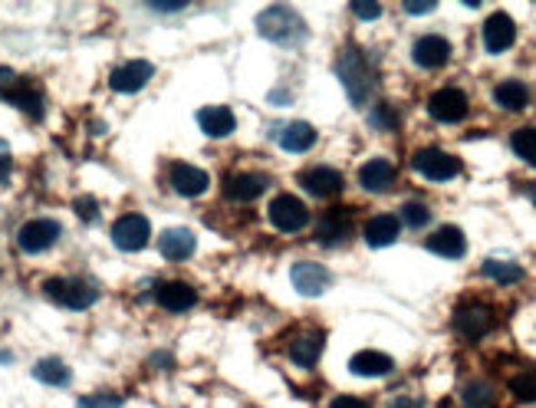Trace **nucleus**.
I'll use <instances>...</instances> for the list:
<instances>
[{
	"label": "nucleus",
	"mask_w": 536,
	"mask_h": 408,
	"mask_svg": "<svg viewBox=\"0 0 536 408\" xmlns=\"http://www.w3.org/2000/svg\"><path fill=\"white\" fill-rule=\"evenodd\" d=\"M44 294L50 296L53 304L70 306V310H86V306L95 304L99 290H95L93 284H86V280H60V277H53V280H46V284H44Z\"/></svg>",
	"instance_id": "nucleus-3"
},
{
	"label": "nucleus",
	"mask_w": 536,
	"mask_h": 408,
	"mask_svg": "<svg viewBox=\"0 0 536 408\" xmlns=\"http://www.w3.org/2000/svg\"><path fill=\"white\" fill-rule=\"evenodd\" d=\"M7 103H14L17 109H24L26 115H34V119L44 115V96H40V89H36L34 83H26V79H20V86L10 93Z\"/></svg>",
	"instance_id": "nucleus-28"
},
{
	"label": "nucleus",
	"mask_w": 536,
	"mask_h": 408,
	"mask_svg": "<svg viewBox=\"0 0 536 408\" xmlns=\"http://www.w3.org/2000/svg\"><path fill=\"white\" fill-rule=\"evenodd\" d=\"M517 40V24L507 14H491L484 24V46L487 53H507Z\"/></svg>",
	"instance_id": "nucleus-16"
},
{
	"label": "nucleus",
	"mask_w": 536,
	"mask_h": 408,
	"mask_svg": "<svg viewBox=\"0 0 536 408\" xmlns=\"http://www.w3.org/2000/svg\"><path fill=\"white\" fill-rule=\"evenodd\" d=\"M17 86H20V76H17V73L7 70V66H0V96L7 99Z\"/></svg>",
	"instance_id": "nucleus-38"
},
{
	"label": "nucleus",
	"mask_w": 536,
	"mask_h": 408,
	"mask_svg": "<svg viewBox=\"0 0 536 408\" xmlns=\"http://www.w3.org/2000/svg\"><path fill=\"white\" fill-rule=\"evenodd\" d=\"M398 231H402V221L395 214H375L365 221L362 237L369 247H389L398 241Z\"/></svg>",
	"instance_id": "nucleus-20"
},
{
	"label": "nucleus",
	"mask_w": 536,
	"mask_h": 408,
	"mask_svg": "<svg viewBox=\"0 0 536 408\" xmlns=\"http://www.w3.org/2000/svg\"><path fill=\"white\" fill-rule=\"evenodd\" d=\"M491 326H493V313L484 304L458 306V313H454V330L464 339H481L484 333H491Z\"/></svg>",
	"instance_id": "nucleus-9"
},
{
	"label": "nucleus",
	"mask_w": 536,
	"mask_h": 408,
	"mask_svg": "<svg viewBox=\"0 0 536 408\" xmlns=\"http://www.w3.org/2000/svg\"><path fill=\"white\" fill-rule=\"evenodd\" d=\"M316 234H320V244H346L349 234H352V221H349V211H329L326 217L320 221L316 227Z\"/></svg>",
	"instance_id": "nucleus-24"
},
{
	"label": "nucleus",
	"mask_w": 536,
	"mask_h": 408,
	"mask_svg": "<svg viewBox=\"0 0 536 408\" xmlns=\"http://www.w3.org/2000/svg\"><path fill=\"white\" fill-rule=\"evenodd\" d=\"M329 408H372V405L362 399H355V395H339V399L329 402Z\"/></svg>",
	"instance_id": "nucleus-40"
},
{
	"label": "nucleus",
	"mask_w": 536,
	"mask_h": 408,
	"mask_svg": "<svg viewBox=\"0 0 536 408\" xmlns=\"http://www.w3.org/2000/svg\"><path fill=\"white\" fill-rule=\"evenodd\" d=\"M76 408H122V395H109V392H95V395H86V399H79Z\"/></svg>",
	"instance_id": "nucleus-35"
},
{
	"label": "nucleus",
	"mask_w": 536,
	"mask_h": 408,
	"mask_svg": "<svg viewBox=\"0 0 536 408\" xmlns=\"http://www.w3.org/2000/svg\"><path fill=\"white\" fill-rule=\"evenodd\" d=\"M412 56H415V63L422 70H442L444 63L451 60V44L444 36L428 34V36H422V40H415Z\"/></svg>",
	"instance_id": "nucleus-15"
},
{
	"label": "nucleus",
	"mask_w": 536,
	"mask_h": 408,
	"mask_svg": "<svg viewBox=\"0 0 536 408\" xmlns=\"http://www.w3.org/2000/svg\"><path fill=\"white\" fill-rule=\"evenodd\" d=\"M198 241L191 234L188 227H168L162 237H158V251H162L164 261H188L194 254Z\"/></svg>",
	"instance_id": "nucleus-17"
},
{
	"label": "nucleus",
	"mask_w": 536,
	"mask_h": 408,
	"mask_svg": "<svg viewBox=\"0 0 536 408\" xmlns=\"http://www.w3.org/2000/svg\"><path fill=\"white\" fill-rule=\"evenodd\" d=\"M392 356L379 353V349H362V353H355L349 359V373L352 375H362V379H379V375H389L392 373Z\"/></svg>",
	"instance_id": "nucleus-22"
},
{
	"label": "nucleus",
	"mask_w": 536,
	"mask_h": 408,
	"mask_svg": "<svg viewBox=\"0 0 536 408\" xmlns=\"http://www.w3.org/2000/svg\"><path fill=\"white\" fill-rule=\"evenodd\" d=\"M511 392L517 402H536V369H527L511 379Z\"/></svg>",
	"instance_id": "nucleus-33"
},
{
	"label": "nucleus",
	"mask_w": 536,
	"mask_h": 408,
	"mask_svg": "<svg viewBox=\"0 0 536 408\" xmlns=\"http://www.w3.org/2000/svg\"><path fill=\"white\" fill-rule=\"evenodd\" d=\"M267 174H253V172H243V174H233L224 182V194L231 201H253L260 194L267 192Z\"/></svg>",
	"instance_id": "nucleus-23"
},
{
	"label": "nucleus",
	"mask_w": 536,
	"mask_h": 408,
	"mask_svg": "<svg viewBox=\"0 0 536 408\" xmlns=\"http://www.w3.org/2000/svg\"><path fill=\"white\" fill-rule=\"evenodd\" d=\"M402 221H405L408 227H424L432 221V208L422 204V201H408L405 208H402Z\"/></svg>",
	"instance_id": "nucleus-34"
},
{
	"label": "nucleus",
	"mask_w": 536,
	"mask_h": 408,
	"mask_svg": "<svg viewBox=\"0 0 536 408\" xmlns=\"http://www.w3.org/2000/svg\"><path fill=\"white\" fill-rule=\"evenodd\" d=\"M467 109H471V105H467V96L454 86L438 89V93L428 99V113L438 122H461L467 115Z\"/></svg>",
	"instance_id": "nucleus-11"
},
{
	"label": "nucleus",
	"mask_w": 536,
	"mask_h": 408,
	"mask_svg": "<svg viewBox=\"0 0 536 408\" xmlns=\"http://www.w3.org/2000/svg\"><path fill=\"white\" fill-rule=\"evenodd\" d=\"M168 182H172V188L178 194H184V198H198V194L208 192V172H201V168L188 165V162H174L172 172H168Z\"/></svg>",
	"instance_id": "nucleus-13"
},
{
	"label": "nucleus",
	"mask_w": 536,
	"mask_h": 408,
	"mask_svg": "<svg viewBox=\"0 0 536 408\" xmlns=\"http://www.w3.org/2000/svg\"><path fill=\"white\" fill-rule=\"evenodd\" d=\"M461 402H464L467 408H493L497 405V392H493V385L484 383V379H474V383H467L464 389H461Z\"/></svg>",
	"instance_id": "nucleus-29"
},
{
	"label": "nucleus",
	"mask_w": 536,
	"mask_h": 408,
	"mask_svg": "<svg viewBox=\"0 0 536 408\" xmlns=\"http://www.w3.org/2000/svg\"><path fill=\"white\" fill-rule=\"evenodd\" d=\"M369 119H372V125H375V129H382V132H395V125H398L395 109H392V105H385V103H382L379 109L369 115Z\"/></svg>",
	"instance_id": "nucleus-36"
},
{
	"label": "nucleus",
	"mask_w": 536,
	"mask_h": 408,
	"mask_svg": "<svg viewBox=\"0 0 536 408\" xmlns=\"http://www.w3.org/2000/svg\"><path fill=\"white\" fill-rule=\"evenodd\" d=\"M513 155H520L527 165L536 168V125H527V129H517L511 139Z\"/></svg>",
	"instance_id": "nucleus-32"
},
{
	"label": "nucleus",
	"mask_w": 536,
	"mask_h": 408,
	"mask_svg": "<svg viewBox=\"0 0 536 408\" xmlns=\"http://www.w3.org/2000/svg\"><path fill=\"white\" fill-rule=\"evenodd\" d=\"M484 277L497 280V284H517V280H523V267L513 261H497V257H491V261H484Z\"/></svg>",
	"instance_id": "nucleus-31"
},
{
	"label": "nucleus",
	"mask_w": 536,
	"mask_h": 408,
	"mask_svg": "<svg viewBox=\"0 0 536 408\" xmlns=\"http://www.w3.org/2000/svg\"><path fill=\"white\" fill-rule=\"evenodd\" d=\"M148 237H152V224L142 214H122L113 224V244L125 254L142 251L148 244Z\"/></svg>",
	"instance_id": "nucleus-7"
},
{
	"label": "nucleus",
	"mask_w": 536,
	"mask_h": 408,
	"mask_svg": "<svg viewBox=\"0 0 536 408\" xmlns=\"http://www.w3.org/2000/svg\"><path fill=\"white\" fill-rule=\"evenodd\" d=\"M280 145H283L286 152H310V148L316 145V129H313L310 122H290V125H283V132H280Z\"/></svg>",
	"instance_id": "nucleus-26"
},
{
	"label": "nucleus",
	"mask_w": 536,
	"mask_h": 408,
	"mask_svg": "<svg viewBox=\"0 0 536 408\" xmlns=\"http://www.w3.org/2000/svg\"><path fill=\"white\" fill-rule=\"evenodd\" d=\"M198 125L208 139H227L237 129V119H233V113L224 109V105H208V109L198 113Z\"/></svg>",
	"instance_id": "nucleus-21"
},
{
	"label": "nucleus",
	"mask_w": 536,
	"mask_h": 408,
	"mask_svg": "<svg viewBox=\"0 0 536 408\" xmlns=\"http://www.w3.org/2000/svg\"><path fill=\"white\" fill-rule=\"evenodd\" d=\"M493 103L501 105V109H507V113H520V109L530 105V89L523 83H517V79H507V83H501V86L493 89Z\"/></svg>",
	"instance_id": "nucleus-27"
},
{
	"label": "nucleus",
	"mask_w": 536,
	"mask_h": 408,
	"mask_svg": "<svg viewBox=\"0 0 536 408\" xmlns=\"http://www.w3.org/2000/svg\"><path fill=\"white\" fill-rule=\"evenodd\" d=\"M267 217L277 231H283V234H296V231H303L306 227L310 211H306V204L296 198V194H277V198L270 201Z\"/></svg>",
	"instance_id": "nucleus-4"
},
{
	"label": "nucleus",
	"mask_w": 536,
	"mask_h": 408,
	"mask_svg": "<svg viewBox=\"0 0 536 408\" xmlns=\"http://www.w3.org/2000/svg\"><path fill=\"white\" fill-rule=\"evenodd\" d=\"M10 168H14V162H10L7 155H0V182H7Z\"/></svg>",
	"instance_id": "nucleus-43"
},
{
	"label": "nucleus",
	"mask_w": 536,
	"mask_h": 408,
	"mask_svg": "<svg viewBox=\"0 0 536 408\" xmlns=\"http://www.w3.org/2000/svg\"><path fill=\"white\" fill-rule=\"evenodd\" d=\"M257 30H260V36H267L270 44L290 46V50L300 46L306 36H310L303 17H300L293 7H286V4H273V7L263 10L257 17Z\"/></svg>",
	"instance_id": "nucleus-2"
},
{
	"label": "nucleus",
	"mask_w": 536,
	"mask_h": 408,
	"mask_svg": "<svg viewBox=\"0 0 536 408\" xmlns=\"http://www.w3.org/2000/svg\"><path fill=\"white\" fill-rule=\"evenodd\" d=\"M34 379H40L44 385H66L70 383V365L63 359H40L34 365Z\"/></svg>",
	"instance_id": "nucleus-30"
},
{
	"label": "nucleus",
	"mask_w": 536,
	"mask_h": 408,
	"mask_svg": "<svg viewBox=\"0 0 536 408\" xmlns=\"http://www.w3.org/2000/svg\"><path fill=\"white\" fill-rule=\"evenodd\" d=\"M392 408H422V402H415V399H398Z\"/></svg>",
	"instance_id": "nucleus-44"
},
{
	"label": "nucleus",
	"mask_w": 536,
	"mask_h": 408,
	"mask_svg": "<svg viewBox=\"0 0 536 408\" xmlns=\"http://www.w3.org/2000/svg\"><path fill=\"white\" fill-rule=\"evenodd\" d=\"M152 76H155V66L148 60H129L122 63V66H115L113 76H109V86L115 93H139Z\"/></svg>",
	"instance_id": "nucleus-10"
},
{
	"label": "nucleus",
	"mask_w": 536,
	"mask_h": 408,
	"mask_svg": "<svg viewBox=\"0 0 536 408\" xmlns=\"http://www.w3.org/2000/svg\"><path fill=\"white\" fill-rule=\"evenodd\" d=\"M530 198H533V204H536V184H530Z\"/></svg>",
	"instance_id": "nucleus-45"
},
{
	"label": "nucleus",
	"mask_w": 536,
	"mask_h": 408,
	"mask_svg": "<svg viewBox=\"0 0 536 408\" xmlns=\"http://www.w3.org/2000/svg\"><path fill=\"white\" fill-rule=\"evenodd\" d=\"M300 184H303L313 198H336L346 182H342V174H339L336 168L316 165V168H306V172L300 174Z\"/></svg>",
	"instance_id": "nucleus-12"
},
{
	"label": "nucleus",
	"mask_w": 536,
	"mask_h": 408,
	"mask_svg": "<svg viewBox=\"0 0 536 408\" xmlns=\"http://www.w3.org/2000/svg\"><path fill=\"white\" fill-rule=\"evenodd\" d=\"M76 214L83 217V221H95V217H99V204H95V198H79Z\"/></svg>",
	"instance_id": "nucleus-39"
},
{
	"label": "nucleus",
	"mask_w": 536,
	"mask_h": 408,
	"mask_svg": "<svg viewBox=\"0 0 536 408\" xmlns=\"http://www.w3.org/2000/svg\"><path fill=\"white\" fill-rule=\"evenodd\" d=\"M60 234H63L60 221H53V217H34V221H26V224L20 227L17 244H20V251H26V254H44L60 241Z\"/></svg>",
	"instance_id": "nucleus-6"
},
{
	"label": "nucleus",
	"mask_w": 536,
	"mask_h": 408,
	"mask_svg": "<svg viewBox=\"0 0 536 408\" xmlns=\"http://www.w3.org/2000/svg\"><path fill=\"white\" fill-rule=\"evenodd\" d=\"M434 7H438V4H432V0H428V4H412V0H408L405 14H415V17H422V14H432Z\"/></svg>",
	"instance_id": "nucleus-41"
},
{
	"label": "nucleus",
	"mask_w": 536,
	"mask_h": 408,
	"mask_svg": "<svg viewBox=\"0 0 536 408\" xmlns=\"http://www.w3.org/2000/svg\"><path fill=\"white\" fill-rule=\"evenodd\" d=\"M155 300H158L162 310L184 313V310H191V306L198 304V290L188 287V284H182V280H164V284H158L155 287Z\"/></svg>",
	"instance_id": "nucleus-14"
},
{
	"label": "nucleus",
	"mask_w": 536,
	"mask_h": 408,
	"mask_svg": "<svg viewBox=\"0 0 536 408\" xmlns=\"http://www.w3.org/2000/svg\"><path fill=\"white\" fill-rule=\"evenodd\" d=\"M412 165H415V172L424 174L428 182H448V178L461 174L458 155H451L444 148H422V152H415Z\"/></svg>",
	"instance_id": "nucleus-5"
},
{
	"label": "nucleus",
	"mask_w": 536,
	"mask_h": 408,
	"mask_svg": "<svg viewBox=\"0 0 536 408\" xmlns=\"http://www.w3.org/2000/svg\"><path fill=\"white\" fill-rule=\"evenodd\" d=\"M359 184H362L365 192L372 194H385L395 184V165L385 162V158H372V162H365L359 168Z\"/></svg>",
	"instance_id": "nucleus-18"
},
{
	"label": "nucleus",
	"mask_w": 536,
	"mask_h": 408,
	"mask_svg": "<svg viewBox=\"0 0 536 408\" xmlns=\"http://www.w3.org/2000/svg\"><path fill=\"white\" fill-rule=\"evenodd\" d=\"M320 356H323V333H300V336L290 343V359H293L296 365H303V369L316 365Z\"/></svg>",
	"instance_id": "nucleus-25"
},
{
	"label": "nucleus",
	"mask_w": 536,
	"mask_h": 408,
	"mask_svg": "<svg viewBox=\"0 0 536 408\" xmlns=\"http://www.w3.org/2000/svg\"><path fill=\"white\" fill-rule=\"evenodd\" d=\"M352 14L359 20H379L382 4H375V0H359V4H352Z\"/></svg>",
	"instance_id": "nucleus-37"
},
{
	"label": "nucleus",
	"mask_w": 536,
	"mask_h": 408,
	"mask_svg": "<svg viewBox=\"0 0 536 408\" xmlns=\"http://www.w3.org/2000/svg\"><path fill=\"white\" fill-rule=\"evenodd\" d=\"M336 76H339V83H342V89L349 93V103H352V105H365L369 99L375 96V86H379V79H375L372 63L365 60L362 50H355V46H346V50L339 53Z\"/></svg>",
	"instance_id": "nucleus-1"
},
{
	"label": "nucleus",
	"mask_w": 536,
	"mask_h": 408,
	"mask_svg": "<svg viewBox=\"0 0 536 408\" xmlns=\"http://www.w3.org/2000/svg\"><path fill=\"white\" fill-rule=\"evenodd\" d=\"M152 10H158V14H178V10H184V4H152Z\"/></svg>",
	"instance_id": "nucleus-42"
},
{
	"label": "nucleus",
	"mask_w": 536,
	"mask_h": 408,
	"mask_svg": "<svg viewBox=\"0 0 536 408\" xmlns=\"http://www.w3.org/2000/svg\"><path fill=\"white\" fill-rule=\"evenodd\" d=\"M290 280H293V287L300 296H323L333 287V274L323 264H296L290 270Z\"/></svg>",
	"instance_id": "nucleus-8"
},
{
	"label": "nucleus",
	"mask_w": 536,
	"mask_h": 408,
	"mask_svg": "<svg viewBox=\"0 0 536 408\" xmlns=\"http://www.w3.org/2000/svg\"><path fill=\"white\" fill-rule=\"evenodd\" d=\"M432 254H438V257H448V261H458V257H464L467 251V241L464 234H461V227L448 224V227H438L432 237H428V244H424Z\"/></svg>",
	"instance_id": "nucleus-19"
}]
</instances>
